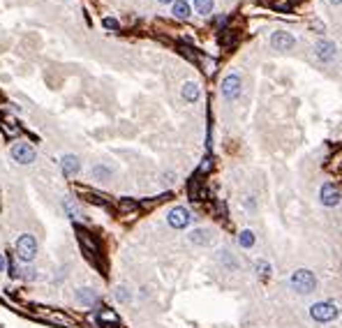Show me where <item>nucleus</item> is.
Wrapping results in <instances>:
<instances>
[{"mask_svg":"<svg viewBox=\"0 0 342 328\" xmlns=\"http://www.w3.org/2000/svg\"><path fill=\"white\" fill-rule=\"evenodd\" d=\"M289 284H291V289H294L296 294H312L317 289V277L308 268H298V270H294Z\"/></svg>","mask_w":342,"mask_h":328,"instance_id":"f257e3e1","label":"nucleus"},{"mask_svg":"<svg viewBox=\"0 0 342 328\" xmlns=\"http://www.w3.org/2000/svg\"><path fill=\"white\" fill-rule=\"evenodd\" d=\"M338 312H340V308H338L336 303H331V301H319V303H315V305L310 308V317H312L317 324L333 322V319L338 317Z\"/></svg>","mask_w":342,"mask_h":328,"instance_id":"f03ea898","label":"nucleus"},{"mask_svg":"<svg viewBox=\"0 0 342 328\" xmlns=\"http://www.w3.org/2000/svg\"><path fill=\"white\" fill-rule=\"evenodd\" d=\"M16 257H19L21 262H33L35 257H37V241H35V236L30 234H23L16 238Z\"/></svg>","mask_w":342,"mask_h":328,"instance_id":"7ed1b4c3","label":"nucleus"},{"mask_svg":"<svg viewBox=\"0 0 342 328\" xmlns=\"http://www.w3.org/2000/svg\"><path fill=\"white\" fill-rule=\"evenodd\" d=\"M167 222H169V227H174V229H185V227H190L192 215H190V210L185 206H176L169 210Z\"/></svg>","mask_w":342,"mask_h":328,"instance_id":"20e7f679","label":"nucleus"},{"mask_svg":"<svg viewBox=\"0 0 342 328\" xmlns=\"http://www.w3.org/2000/svg\"><path fill=\"white\" fill-rule=\"evenodd\" d=\"M222 95H224V100L231 102L236 100L238 95H241V76L238 74H227L224 81H222Z\"/></svg>","mask_w":342,"mask_h":328,"instance_id":"39448f33","label":"nucleus"},{"mask_svg":"<svg viewBox=\"0 0 342 328\" xmlns=\"http://www.w3.org/2000/svg\"><path fill=\"white\" fill-rule=\"evenodd\" d=\"M9 153H12L14 162H19V164H33L35 162V148L28 146V143H23V141L14 143Z\"/></svg>","mask_w":342,"mask_h":328,"instance_id":"423d86ee","label":"nucleus"},{"mask_svg":"<svg viewBox=\"0 0 342 328\" xmlns=\"http://www.w3.org/2000/svg\"><path fill=\"white\" fill-rule=\"evenodd\" d=\"M342 199L340 190L336 185H331V183H324L322 190H319V201H322L324 206H338Z\"/></svg>","mask_w":342,"mask_h":328,"instance_id":"0eeeda50","label":"nucleus"},{"mask_svg":"<svg viewBox=\"0 0 342 328\" xmlns=\"http://www.w3.org/2000/svg\"><path fill=\"white\" fill-rule=\"evenodd\" d=\"M271 47L277 49V51L291 49V47H294V35L287 33V30H277V33L271 35Z\"/></svg>","mask_w":342,"mask_h":328,"instance_id":"6e6552de","label":"nucleus"},{"mask_svg":"<svg viewBox=\"0 0 342 328\" xmlns=\"http://www.w3.org/2000/svg\"><path fill=\"white\" fill-rule=\"evenodd\" d=\"M336 54H338V49H336V44H333V42H329V40L317 42V58H319V61L329 63V61H333V58H336Z\"/></svg>","mask_w":342,"mask_h":328,"instance_id":"1a4fd4ad","label":"nucleus"},{"mask_svg":"<svg viewBox=\"0 0 342 328\" xmlns=\"http://www.w3.org/2000/svg\"><path fill=\"white\" fill-rule=\"evenodd\" d=\"M61 167H63V174L72 178V176L79 174L81 162H79V157H76V155H65V157L61 160Z\"/></svg>","mask_w":342,"mask_h":328,"instance_id":"9d476101","label":"nucleus"},{"mask_svg":"<svg viewBox=\"0 0 342 328\" xmlns=\"http://www.w3.org/2000/svg\"><path fill=\"white\" fill-rule=\"evenodd\" d=\"M190 241L195 243V245H210L215 241L213 231H208V229H195L192 234H190Z\"/></svg>","mask_w":342,"mask_h":328,"instance_id":"9b49d317","label":"nucleus"},{"mask_svg":"<svg viewBox=\"0 0 342 328\" xmlns=\"http://www.w3.org/2000/svg\"><path fill=\"white\" fill-rule=\"evenodd\" d=\"M199 95H202V88H199V83H195V81H188V83L183 86V100L185 102L199 100Z\"/></svg>","mask_w":342,"mask_h":328,"instance_id":"f8f14e48","label":"nucleus"},{"mask_svg":"<svg viewBox=\"0 0 342 328\" xmlns=\"http://www.w3.org/2000/svg\"><path fill=\"white\" fill-rule=\"evenodd\" d=\"M79 241H81V245H83V250H86L88 255L93 257V255H97V243L95 241H90V236H88V231H83V229H79Z\"/></svg>","mask_w":342,"mask_h":328,"instance_id":"ddd939ff","label":"nucleus"},{"mask_svg":"<svg viewBox=\"0 0 342 328\" xmlns=\"http://www.w3.org/2000/svg\"><path fill=\"white\" fill-rule=\"evenodd\" d=\"M76 301L83 303V305H93V303H97V294L93 289H79L76 291Z\"/></svg>","mask_w":342,"mask_h":328,"instance_id":"4468645a","label":"nucleus"},{"mask_svg":"<svg viewBox=\"0 0 342 328\" xmlns=\"http://www.w3.org/2000/svg\"><path fill=\"white\" fill-rule=\"evenodd\" d=\"M171 12H174L176 19H188V16H190V5L185 2V0H176Z\"/></svg>","mask_w":342,"mask_h":328,"instance_id":"2eb2a0df","label":"nucleus"},{"mask_svg":"<svg viewBox=\"0 0 342 328\" xmlns=\"http://www.w3.org/2000/svg\"><path fill=\"white\" fill-rule=\"evenodd\" d=\"M238 245L245 250H250L252 245H255V234L250 231V229H243L241 234H238Z\"/></svg>","mask_w":342,"mask_h":328,"instance_id":"dca6fc26","label":"nucleus"},{"mask_svg":"<svg viewBox=\"0 0 342 328\" xmlns=\"http://www.w3.org/2000/svg\"><path fill=\"white\" fill-rule=\"evenodd\" d=\"M63 206H65V213H68V217H72V220H79V217H81L79 206H76L72 199H65V201H63Z\"/></svg>","mask_w":342,"mask_h":328,"instance_id":"f3484780","label":"nucleus"},{"mask_svg":"<svg viewBox=\"0 0 342 328\" xmlns=\"http://www.w3.org/2000/svg\"><path fill=\"white\" fill-rule=\"evenodd\" d=\"M213 5H215V0H195V9L199 14H210L213 12Z\"/></svg>","mask_w":342,"mask_h":328,"instance_id":"a211bd4d","label":"nucleus"},{"mask_svg":"<svg viewBox=\"0 0 342 328\" xmlns=\"http://www.w3.org/2000/svg\"><path fill=\"white\" fill-rule=\"evenodd\" d=\"M255 268H257V275H259L262 280L271 277V263H269V262H257V263H255Z\"/></svg>","mask_w":342,"mask_h":328,"instance_id":"6ab92c4d","label":"nucleus"},{"mask_svg":"<svg viewBox=\"0 0 342 328\" xmlns=\"http://www.w3.org/2000/svg\"><path fill=\"white\" fill-rule=\"evenodd\" d=\"M93 176L97 178V181H107L109 176H111V171H109L107 167H95L93 169Z\"/></svg>","mask_w":342,"mask_h":328,"instance_id":"aec40b11","label":"nucleus"},{"mask_svg":"<svg viewBox=\"0 0 342 328\" xmlns=\"http://www.w3.org/2000/svg\"><path fill=\"white\" fill-rule=\"evenodd\" d=\"M116 298H118V301H123V303H130V298H132V296H130V291L125 287H118V289H116Z\"/></svg>","mask_w":342,"mask_h":328,"instance_id":"412c9836","label":"nucleus"},{"mask_svg":"<svg viewBox=\"0 0 342 328\" xmlns=\"http://www.w3.org/2000/svg\"><path fill=\"white\" fill-rule=\"evenodd\" d=\"M210 169H213V160H210V157H206V160L202 162V167H199V174H208Z\"/></svg>","mask_w":342,"mask_h":328,"instance_id":"4be33fe9","label":"nucleus"},{"mask_svg":"<svg viewBox=\"0 0 342 328\" xmlns=\"http://www.w3.org/2000/svg\"><path fill=\"white\" fill-rule=\"evenodd\" d=\"M135 208H137L135 201H128V199L121 201V210H135Z\"/></svg>","mask_w":342,"mask_h":328,"instance_id":"5701e85b","label":"nucleus"},{"mask_svg":"<svg viewBox=\"0 0 342 328\" xmlns=\"http://www.w3.org/2000/svg\"><path fill=\"white\" fill-rule=\"evenodd\" d=\"M102 23H104V28H109V30H118V21L116 19H104Z\"/></svg>","mask_w":342,"mask_h":328,"instance_id":"b1692460","label":"nucleus"},{"mask_svg":"<svg viewBox=\"0 0 342 328\" xmlns=\"http://www.w3.org/2000/svg\"><path fill=\"white\" fill-rule=\"evenodd\" d=\"M100 319H107V322H116V315H114V312H109V310H102V312H100Z\"/></svg>","mask_w":342,"mask_h":328,"instance_id":"393cba45","label":"nucleus"},{"mask_svg":"<svg viewBox=\"0 0 342 328\" xmlns=\"http://www.w3.org/2000/svg\"><path fill=\"white\" fill-rule=\"evenodd\" d=\"M0 270H5V257L0 255Z\"/></svg>","mask_w":342,"mask_h":328,"instance_id":"a878e982","label":"nucleus"},{"mask_svg":"<svg viewBox=\"0 0 342 328\" xmlns=\"http://www.w3.org/2000/svg\"><path fill=\"white\" fill-rule=\"evenodd\" d=\"M331 5H342V0H329Z\"/></svg>","mask_w":342,"mask_h":328,"instance_id":"bb28decb","label":"nucleus"},{"mask_svg":"<svg viewBox=\"0 0 342 328\" xmlns=\"http://www.w3.org/2000/svg\"><path fill=\"white\" fill-rule=\"evenodd\" d=\"M160 2H164V5H167V2H176V0H160Z\"/></svg>","mask_w":342,"mask_h":328,"instance_id":"cd10ccee","label":"nucleus"}]
</instances>
